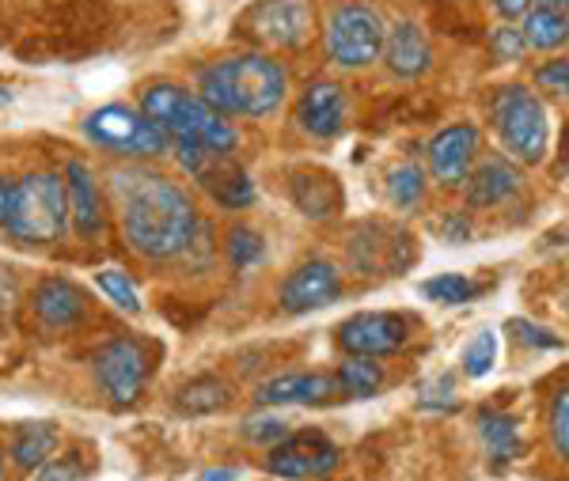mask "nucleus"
<instances>
[{"instance_id": "e433bc0d", "label": "nucleus", "mask_w": 569, "mask_h": 481, "mask_svg": "<svg viewBox=\"0 0 569 481\" xmlns=\"http://www.w3.org/2000/svg\"><path fill=\"white\" fill-rule=\"evenodd\" d=\"M509 330H517V338L528 341V345H536V349H562V338L550 334V330H543V327H531V322H509Z\"/></svg>"}, {"instance_id": "58836bf2", "label": "nucleus", "mask_w": 569, "mask_h": 481, "mask_svg": "<svg viewBox=\"0 0 569 481\" xmlns=\"http://www.w3.org/2000/svg\"><path fill=\"white\" fill-rule=\"evenodd\" d=\"M467 236H471V228H467L463 212H456V217L448 220V228H445V239H448V243H463Z\"/></svg>"}, {"instance_id": "c9c22d12", "label": "nucleus", "mask_w": 569, "mask_h": 481, "mask_svg": "<svg viewBox=\"0 0 569 481\" xmlns=\"http://www.w3.org/2000/svg\"><path fill=\"white\" fill-rule=\"evenodd\" d=\"M539 84H543L550 96H566V91H569V64H566V58L547 61L543 69H539Z\"/></svg>"}, {"instance_id": "20e7f679", "label": "nucleus", "mask_w": 569, "mask_h": 481, "mask_svg": "<svg viewBox=\"0 0 569 481\" xmlns=\"http://www.w3.org/2000/svg\"><path fill=\"white\" fill-rule=\"evenodd\" d=\"M141 114H149L156 126L168 133V141L201 144L217 156H232L240 137L232 122L220 110H213L198 91H187L179 84H149L141 91Z\"/></svg>"}, {"instance_id": "6e6552de", "label": "nucleus", "mask_w": 569, "mask_h": 481, "mask_svg": "<svg viewBox=\"0 0 569 481\" xmlns=\"http://www.w3.org/2000/svg\"><path fill=\"white\" fill-rule=\"evenodd\" d=\"M149 368H152V353L141 338H114L96 357L99 387L118 405H130L141 398L144 383H149Z\"/></svg>"}, {"instance_id": "72a5a7b5", "label": "nucleus", "mask_w": 569, "mask_h": 481, "mask_svg": "<svg viewBox=\"0 0 569 481\" xmlns=\"http://www.w3.org/2000/svg\"><path fill=\"white\" fill-rule=\"evenodd\" d=\"M243 437L251 443H278L281 437H289V424L281 418H254L243 421Z\"/></svg>"}, {"instance_id": "2eb2a0df", "label": "nucleus", "mask_w": 569, "mask_h": 481, "mask_svg": "<svg viewBox=\"0 0 569 481\" xmlns=\"http://www.w3.org/2000/svg\"><path fill=\"white\" fill-rule=\"evenodd\" d=\"M342 394L335 375H323V372H284V375H273L254 391V402L259 405H323V402H335Z\"/></svg>"}, {"instance_id": "bb28decb", "label": "nucleus", "mask_w": 569, "mask_h": 481, "mask_svg": "<svg viewBox=\"0 0 569 481\" xmlns=\"http://www.w3.org/2000/svg\"><path fill=\"white\" fill-rule=\"evenodd\" d=\"M429 182H426V171L418 163H402L388 174V198L395 209H415L421 198H426Z\"/></svg>"}, {"instance_id": "423d86ee", "label": "nucleus", "mask_w": 569, "mask_h": 481, "mask_svg": "<svg viewBox=\"0 0 569 481\" xmlns=\"http://www.w3.org/2000/svg\"><path fill=\"white\" fill-rule=\"evenodd\" d=\"M383 39H388V27H383V16L372 4L350 0V4H338L327 16L323 42L330 64H338V69H369L372 61H380Z\"/></svg>"}, {"instance_id": "6ab92c4d", "label": "nucleus", "mask_w": 569, "mask_h": 481, "mask_svg": "<svg viewBox=\"0 0 569 481\" xmlns=\"http://www.w3.org/2000/svg\"><path fill=\"white\" fill-rule=\"evenodd\" d=\"M66 179V201H69V220L72 228L84 239H96L103 231V212H99V190H96V174L84 160H69V168L61 171Z\"/></svg>"}, {"instance_id": "39448f33", "label": "nucleus", "mask_w": 569, "mask_h": 481, "mask_svg": "<svg viewBox=\"0 0 569 481\" xmlns=\"http://www.w3.org/2000/svg\"><path fill=\"white\" fill-rule=\"evenodd\" d=\"M493 126L505 144V152L517 163H543L550 148V122L536 91L525 84H509L493 96Z\"/></svg>"}, {"instance_id": "a211bd4d", "label": "nucleus", "mask_w": 569, "mask_h": 481, "mask_svg": "<svg viewBox=\"0 0 569 481\" xmlns=\"http://www.w3.org/2000/svg\"><path fill=\"white\" fill-rule=\"evenodd\" d=\"M194 179L213 193V201H220L224 209H243L254 201V182L240 163H232V156H206L198 163Z\"/></svg>"}, {"instance_id": "a878e982", "label": "nucleus", "mask_w": 569, "mask_h": 481, "mask_svg": "<svg viewBox=\"0 0 569 481\" xmlns=\"http://www.w3.org/2000/svg\"><path fill=\"white\" fill-rule=\"evenodd\" d=\"M338 387L342 394H353V398H372L376 391L383 387V372L372 357H346L338 364Z\"/></svg>"}, {"instance_id": "a19ab883", "label": "nucleus", "mask_w": 569, "mask_h": 481, "mask_svg": "<svg viewBox=\"0 0 569 481\" xmlns=\"http://www.w3.org/2000/svg\"><path fill=\"white\" fill-rule=\"evenodd\" d=\"M569 0H531V8H558V12H566Z\"/></svg>"}, {"instance_id": "4468645a", "label": "nucleus", "mask_w": 569, "mask_h": 481, "mask_svg": "<svg viewBox=\"0 0 569 481\" xmlns=\"http://www.w3.org/2000/svg\"><path fill=\"white\" fill-rule=\"evenodd\" d=\"M346 114H350V99H346V88L335 84V80H316V84H308L297 103L300 129L319 137V141H330V137L342 133Z\"/></svg>"}, {"instance_id": "aec40b11", "label": "nucleus", "mask_w": 569, "mask_h": 481, "mask_svg": "<svg viewBox=\"0 0 569 481\" xmlns=\"http://www.w3.org/2000/svg\"><path fill=\"white\" fill-rule=\"evenodd\" d=\"M383 61L395 77L402 80H418L421 72H429L433 64V50H429V39L418 23H395L383 39Z\"/></svg>"}, {"instance_id": "ddd939ff", "label": "nucleus", "mask_w": 569, "mask_h": 481, "mask_svg": "<svg viewBox=\"0 0 569 481\" xmlns=\"http://www.w3.org/2000/svg\"><path fill=\"white\" fill-rule=\"evenodd\" d=\"M475 156H479V129L471 122L448 126L429 144V171L440 187H463L475 168Z\"/></svg>"}, {"instance_id": "9b49d317", "label": "nucleus", "mask_w": 569, "mask_h": 481, "mask_svg": "<svg viewBox=\"0 0 569 481\" xmlns=\"http://www.w3.org/2000/svg\"><path fill=\"white\" fill-rule=\"evenodd\" d=\"M311 23H316V12H311L308 0H262L247 16V27H251L254 39L266 46H281V50L305 46Z\"/></svg>"}, {"instance_id": "f03ea898", "label": "nucleus", "mask_w": 569, "mask_h": 481, "mask_svg": "<svg viewBox=\"0 0 569 481\" xmlns=\"http://www.w3.org/2000/svg\"><path fill=\"white\" fill-rule=\"evenodd\" d=\"M198 96L224 118H266L289 96V72L266 53H236L201 69Z\"/></svg>"}, {"instance_id": "7ed1b4c3", "label": "nucleus", "mask_w": 569, "mask_h": 481, "mask_svg": "<svg viewBox=\"0 0 569 481\" xmlns=\"http://www.w3.org/2000/svg\"><path fill=\"white\" fill-rule=\"evenodd\" d=\"M69 228L66 179L58 171L0 174V231L23 247H50Z\"/></svg>"}, {"instance_id": "dca6fc26", "label": "nucleus", "mask_w": 569, "mask_h": 481, "mask_svg": "<svg viewBox=\"0 0 569 481\" xmlns=\"http://www.w3.org/2000/svg\"><path fill=\"white\" fill-rule=\"evenodd\" d=\"M31 311L42 327L69 330L84 319L88 300L80 292V284H72L69 277H46V281H39V289L31 292Z\"/></svg>"}, {"instance_id": "0eeeda50", "label": "nucleus", "mask_w": 569, "mask_h": 481, "mask_svg": "<svg viewBox=\"0 0 569 481\" xmlns=\"http://www.w3.org/2000/svg\"><path fill=\"white\" fill-rule=\"evenodd\" d=\"M84 133L91 144H99L103 152L126 156V160H149V156H163L168 152V133L152 122L149 114L122 103L99 107L88 114Z\"/></svg>"}, {"instance_id": "c756f323", "label": "nucleus", "mask_w": 569, "mask_h": 481, "mask_svg": "<svg viewBox=\"0 0 569 481\" xmlns=\"http://www.w3.org/2000/svg\"><path fill=\"white\" fill-rule=\"evenodd\" d=\"M493 364H498V334L482 330V334H475L471 345L463 349V372L471 379H482L493 372Z\"/></svg>"}, {"instance_id": "473e14b6", "label": "nucleus", "mask_w": 569, "mask_h": 481, "mask_svg": "<svg viewBox=\"0 0 569 481\" xmlns=\"http://www.w3.org/2000/svg\"><path fill=\"white\" fill-rule=\"evenodd\" d=\"M490 46H493V58H501V61H520L528 50L525 31H520V27H498Z\"/></svg>"}, {"instance_id": "79ce46f5", "label": "nucleus", "mask_w": 569, "mask_h": 481, "mask_svg": "<svg viewBox=\"0 0 569 481\" xmlns=\"http://www.w3.org/2000/svg\"><path fill=\"white\" fill-rule=\"evenodd\" d=\"M8 99H12V91H8V88H0V107H4Z\"/></svg>"}, {"instance_id": "cd10ccee", "label": "nucleus", "mask_w": 569, "mask_h": 481, "mask_svg": "<svg viewBox=\"0 0 569 481\" xmlns=\"http://www.w3.org/2000/svg\"><path fill=\"white\" fill-rule=\"evenodd\" d=\"M96 284L118 311L141 314V292H137V284L130 281V273H126V270H114V265H110V270H99Z\"/></svg>"}, {"instance_id": "2f4dec72", "label": "nucleus", "mask_w": 569, "mask_h": 481, "mask_svg": "<svg viewBox=\"0 0 569 481\" xmlns=\"http://www.w3.org/2000/svg\"><path fill=\"white\" fill-rule=\"evenodd\" d=\"M550 440H555L558 459H569V394L558 391L550 402Z\"/></svg>"}, {"instance_id": "f704fd0d", "label": "nucleus", "mask_w": 569, "mask_h": 481, "mask_svg": "<svg viewBox=\"0 0 569 481\" xmlns=\"http://www.w3.org/2000/svg\"><path fill=\"white\" fill-rule=\"evenodd\" d=\"M34 481H84V467L77 459H58V462L46 459Z\"/></svg>"}, {"instance_id": "9d476101", "label": "nucleus", "mask_w": 569, "mask_h": 481, "mask_svg": "<svg viewBox=\"0 0 569 481\" xmlns=\"http://www.w3.org/2000/svg\"><path fill=\"white\" fill-rule=\"evenodd\" d=\"M410 341V322L395 311H361L338 327V345L350 357H391Z\"/></svg>"}, {"instance_id": "c85d7f7f", "label": "nucleus", "mask_w": 569, "mask_h": 481, "mask_svg": "<svg viewBox=\"0 0 569 481\" xmlns=\"http://www.w3.org/2000/svg\"><path fill=\"white\" fill-rule=\"evenodd\" d=\"M421 295H429L433 303H445V308H456V303H467L471 295H479V284L463 273H440L421 284Z\"/></svg>"}, {"instance_id": "b1692460", "label": "nucleus", "mask_w": 569, "mask_h": 481, "mask_svg": "<svg viewBox=\"0 0 569 481\" xmlns=\"http://www.w3.org/2000/svg\"><path fill=\"white\" fill-rule=\"evenodd\" d=\"M292 201H297V209L305 212L308 220H327L330 212L338 209V187H335V179L330 174H297L292 179Z\"/></svg>"}, {"instance_id": "37998d69", "label": "nucleus", "mask_w": 569, "mask_h": 481, "mask_svg": "<svg viewBox=\"0 0 569 481\" xmlns=\"http://www.w3.org/2000/svg\"><path fill=\"white\" fill-rule=\"evenodd\" d=\"M0 481H4V459H0Z\"/></svg>"}, {"instance_id": "4c0bfd02", "label": "nucleus", "mask_w": 569, "mask_h": 481, "mask_svg": "<svg viewBox=\"0 0 569 481\" xmlns=\"http://www.w3.org/2000/svg\"><path fill=\"white\" fill-rule=\"evenodd\" d=\"M493 8H498L505 20H525L531 12V0H493Z\"/></svg>"}, {"instance_id": "412c9836", "label": "nucleus", "mask_w": 569, "mask_h": 481, "mask_svg": "<svg viewBox=\"0 0 569 481\" xmlns=\"http://www.w3.org/2000/svg\"><path fill=\"white\" fill-rule=\"evenodd\" d=\"M479 432L486 443V455H490L493 470H505L509 462L520 459V424L509 413L498 410H482L479 413Z\"/></svg>"}, {"instance_id": "7c9ffc66", "label": "nucleus", "mask_w": 569, "mask_h": 481, "mask_svg": "<svg viewBox=\"0 0 569 481\" xmlns=\"http://www.w3.org/2000/svg\"><path fill=\"white\" fill-rule=\"evenodd\" d=\"M266 254L262 247V236L251 228H232L228 231V258H232L236 270H251V265H259Z\"/></svg>"}, {"instance_id": "f257e3e1", "label": "nucleus", "mask_w": 569, "mask_h": 481, "mask_svg": "<svg viewBox=\"0 0 569 481\" xmlns=\"http://www.w3.org/2000/svg\"><path fill=\"white\" fill-rule=\"evenodd\" d=\"M122 236L133 254L168 262L190 251L198 236V209L176 179L149 168H126L110 174Z\"/></svg>"}, {"instance_id": "5701e85b", "label": "nucleus", "mask_w": 569, "mask_h": 481, "mask_svg": "<svg viewBox=\"0 0 569 481\" xmlns=\"http://www.w3.org/2000/svg\"><path fill=\"white\" fill-rule=\"evenodd\" d=\"M58 448V429L50 421H27L12 437V459L20 470H39Z\"/></svg>"}, {"instance_id": "ea45409f", "label": "nucleus", "mask_w": 569, "mask_h": 481, "mask_svg": "<svg viewBox=\"0 0 569 481\" xmlns=\"http://www.w3.org/2000/svg\"><path fill=\"white\" fill-rule=\"evenodd\" d=\"M240 474H236V470H206V474H201V481H236Z\"/></svg>"}, {"instance_id": "1a4fd4ad", "label": "nucleus", "mask_w": 569, "mask_h": 481, "mask_svg": "<svg viewBox=\"0 0 569 481\" xmlns=\"http://www.w3.org/2000/svg\"><path fill=\"white\" fill-rule=\"evenodd\" d=\"M342 451L338 443H330L323 432H292V437H281L278 443H270V459H266V470L273 478H323L338 467Z\"/></svg>"}, {"instance_id": "f3484780", "label": "nucleus", "mask_w": 569, "mask_h": 481, "mask_svg": "<svg viewBox=\"0 0 569 481\" xmlns=\"http://www.w3.org/2000/svg\"><path fill=\"white\" fill-rule=\"evenodd\" d=\"M520 187H525V174L512 160L505 156H486V160L467 174V206L471 209H493L505 206Z\"/></svg>"}, {"instance_id": "393cba45", "label": "nucleus", "mask_w": 569, "mask_h": 481, "mask_svg": "<svg viewBox=\"0 0 569 481\" xmlns=\"http://www.w3.org/2000/svg\"><path fill=\"white\" fill-rule=\"evenodd\" d=\"M520 31H525L528 50H562L569 39V20L558 8H531Z\"/></svg>"}, {"instance_id": "4be33fe9", "label": "nucleus", "mask_w": 569, "mask_h": 481, "mask_svg": "<svg viewBox=\"0 0 569 481\" xmlns=\"http://www.w3.org/2000/svg\"><path fill=\"white\" fill-rule=\"evenodd\" d=\"M232 402V387L217 375H198L190 383H182L176 391V410L190 413V418H206V413H217Z\"/></svg>"}, {"instance_id": "f8f14e48", "label": "nucleus", "mask_w": 569, "mask_h": 481, "mask_svg": "<svg viewBox=\"0 0 569 481\" xmlns=\"http://www.w3.org/2000/svg\"><path fill=\"white\" fill-rule=\"evenodd\" d=\"M342 295V277L323 258H311V262L297 265L289 273V281L281 284V308L289 314L319 311L327 303H335Z\"/></svg>"}]
</instances>
